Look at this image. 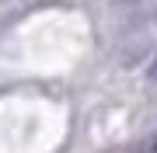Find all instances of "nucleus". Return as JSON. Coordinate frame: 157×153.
Instances as JSON below:
<instances>
[{
    "label": "nucleus",
    "instance_id": "nucleus-2",
    "mask_svg": "<svg viewBox=\"0 0 157 153\" xmlns=\"http://www.w3.org/2000/svg\"><path fill=\"white\" fill-rule=\"evenodd\" d=\"M147 84H150V87H157V52H154V59L147 63Z\"/></svg>",
    "mask_w": 157,
    "mask_h": 153
},
{
    "label": "nucleus",
    "instance_id": "nucleus-1",
    "mask_svg": "<svg viewBox=\"0 0 157 153\" xmlns=\"http://www.w3.org/2000/svg\"><path fill=\"white\" fill-rule=\"evenodd\" d=\"M133 153H157V129L150 132V136H143V143H140Z\"/></svg>",
    "mask_w": 157,
    "mask_h": 153
}]
</instances>
